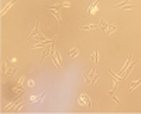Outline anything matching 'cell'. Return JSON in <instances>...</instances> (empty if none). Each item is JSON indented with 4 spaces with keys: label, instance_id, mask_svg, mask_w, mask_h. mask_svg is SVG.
<instances>
[{
    "label": "cell",
    "instance_id": "1",
    "mask_svg": "<svg viewBox=\"0 0 141 114\" xmlns=\"http://www.w3.org/2000/svg\"><path fill=\"white\" fill-rule=\"evenodd\" d=\"M3 62H4V71H3V73H4L6 76H10L11 77L17 72V69H19V68L14 66V65L11 64L7 58H6V55H3Z\"/></svg>",
    "mask_w": 141,
    "mask_h": 114
},
{
    "label": "cell",
    "instance_id": "13",
    "mask_svg": "<svg viewBox=\"0 0 141 114\" xmlns=\"http://www.w3.org/2000/svg\"><path fill=\"white\" fill-rule=\"evenodd\" d=\"M62 6H65V7H69V6H71V3L65 2V3H62Z\"/></svg>",
    "mask_w": 141,
    "mask_h": 114
},
{
    "label": "cell",
    "instance_id": "9",
    "mask_svg": "<svg viewBox=\"0 0 141 114\" xmlns=\"http://www.w3.org/2000/svg\"><path fill=\"white\" fill-rule=\"evenodd\" d=\"M62 7V3H59V4H55V6H47V8L48 10H58L59 11V8Z\"/></svg>",
    "mask_w": 141,
    "mask_h": 114
},
{
    "label": "cell",
    "instance_id": "5",
    "mask_svg": "<svg viewBox=\"0 0 141 114\" xmlns=\"http://www.w3.org/2000/svg\"><path fill=\"white\" fill-rule=\"evenodd\" d=\"M141 85V79H138V80H136V82H133L130 85V87H128V92H133L136 87H138V86Z\"/></svg>",
    "mask_w": 141,
    "mask_h": 114
},
{
    "label": "cell",
    "instance_id": "2",
    "mask_svg": "<svg viewBox=\"0 0 141 114\" xmlns=\"http://www.w3.org/2000/svg\"><path fill=\"white\" fill-rule=\"evenodd\" d=\"M78 103L80 104V106H88V107H90L92 106V101H90V99H89V96L88 94H85V93H82L80 94V97H79V101Z\"/></svg>",
    "mask_w": 141,
    "mask_h": 114
},
{
    "label": "cell",
    "instance_id": "3",
    "mask_svg": "<svg viewBox=\"0 0 141 114\" xmlns=\"http://www.w3.org/2000/svg\"><path fill=\"white\" fill-rule=\"evenodd\" d=\"M38 24H40V23H35V27H34V30H32V32H31V35H30V37L28 38H27V41H28V40H31V38H37L38 37V35H40L41 34V32H40V30H38Z\"/></svg>",
    "mask_w": 141,
    "mask_h": 114
},
{
    "label": "cell",
    "instance_id": "11",
    "mask_svg": "<svg viewBox=\"0 0 141 114\" xmlns=\"http://www.w3.org/2000/svg\"><path fill=\"white\" fill-rule=\"evenodd\" d=\"M114 30H116V25H113V24H112V25H109V27H107V30H106L104 32H106L107 35H110L113 31H114Z\"/></svg>",
    "mask_w": 141,
    "mask_h": 114
},
{
    "label": "cell",
    "instance_id": "6",
    "mask_svg": "<svg viewBox=\"0 0 141 114\" xmlns=\"http://www.w3.org/2000/svg\"><path fill=\"white\" fill-rule=\"evenodd\" d=\"M97 28V24H89V25H82L80 30H85V31H90V30Z\"/></svg>",
    "mask_w": 141,
    "mask_h": 114
},
{
    "label": "cell",
    "instance_id": "4",
    "mask_svg": "<svg viewBox=\"0 0 141 114\" xmlns=\"http://www.w3.org/2000/svg\"><path fill=\"white\" fill-rule=\"evenodd\" d=\"M116 86H117V83L114 82V89H113L112 92H109V96H110V99H112V100L114 101V103H117V104H119V103H120V100H119V99H117V97H116V96H114V90H116Z\"/></svg>",
    "mask_w": 141,
    "mask_h": 114
},
{
    "label": "cell",
    "instance_id": "10",
    "mask_svg": "<svg viewBox=\"0 0 141 114\" xmlns=\"http://www.w3.org/2000/svg\"><path fill=\"white\" fill-rule=\"evenodd\" d=\"M78 55H79V49H71L69 51V56H71V58H76Z\"/></svg>",
    "mask_w": 141,
    "mask_h": 114
},
{
    "label": "cell",
    "instance_id": "7",
    "mask_svg": "<svg viewBox=\"0 0 141 114\" xmlns=\"http://www.w3.org/2000/svg\"><path fill=\"white\" fill-rule=\"evenodd\" d=\"M14 3H16V0H11V2H9V4H7V6H6V7H4V8H3V10H2V16H4V14H6V13H7V11H9V8H10V7H11V6H13V4H14Z\"/></svg>",
    "mask_w": 141,
    "mask_h": 114
},
{
    "label": "cell",
    "instance_id": "8",
    "mask_svg": "<svg viewBox=\"0 0 141 114\" xmlns=\"http://www.w3.org/2000/svg\"><path fill=\"white\" fill-rule=\"evenodd\" d=\"M109 73H110V75H112V76H113V79H114V82H116V83H117V82H120V80H121V77H120L119 75H116L114 72L112 71V69H109Z\"/></svg>",
    "mask_w": 141,
    "mask_h": 114
},
{
    "label": "cell",
    "instance_id": "12",
    "mask_svg": "<svg viewBox=\"0 0 141 114\" xmlns=\"http://www.w3.org/2000/svg\"><path fill=\"white\" fill-rule=\"evenodd\" d=\"M100 24H102V27H103V30L106 31L107 27H109V24H106V21H104V20H100Z\"/></svg>",
    "mask_w": 141,
    "mask_h": 114
}]
</instances>
